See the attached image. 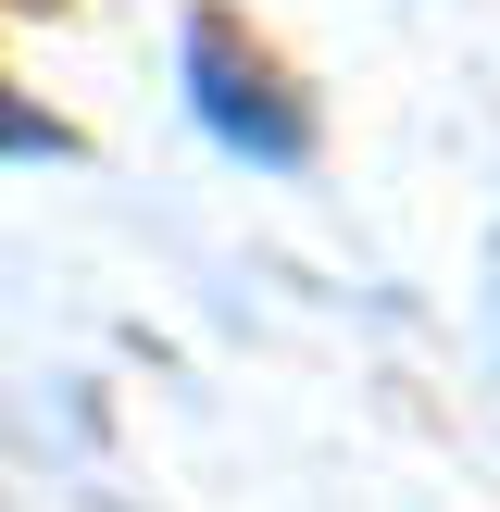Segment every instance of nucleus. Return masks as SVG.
Listing matches in <instances>:
<instances>
[{"label": "nucleus", "mask_w": 500, "mask_h": 512, "mask_svg": "<svg viewBox=\"0 0 500 512\" xmlns=\"http://www.w3.org/2000/svg\"><path fill=\"white\" fill-rule=\"evenodd\" d=\"M188 100H200V125H213L225 150H250V163H300V150H313V125L275 100L263 63H238L225 25H188Z\"/></svg>", "instance_id": "1"}, {"label": "nucleus", "mask_w": 500, "mask_h": 512, "mask_svg": "<svg viewBox=\"0 0 500 512\" xmlns=\"http://www.w3.org/2000/svg\"><path fill=\"white\" fill-rule=\"evenodd\" d=\"M13 150H50V163H63V125H50V113H25V100H0V163H13Z\"/></svg>", "instance_id": "2"}]
</instances>
